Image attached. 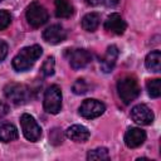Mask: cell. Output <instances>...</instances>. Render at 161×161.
I'll list each match as a JSON object with an SVG mask.
<instances>
[{
  "instance_id": "cell-26",
  "label": "cell",
  "mask_w": 161,
  "mask_h": 161,
  "mask_svg": "<svg viewBox=\"0 0 161 161\" xmlns=\"http://www.w3.org/2000/svg\"><path fill=\"white\" fill-rule=\"evenodd\" d=\"M9 111H10L9 106H8L5 102L0 101V117H4V116H6V114L9 113Z\"/></svg>"
},
{
  "instance_id": "cell-10",
  "label": "cell",
  "mask_w": 161,
  "mask_h": 161,
  "mask_svg": "<svg viewBox=\"0 0 161 161\" xmlns=\"http://www.w3.org/2000/svg\"><path fill=\"white\" fill-rule=\"evenodd\" d=\"M104 29L108 33H112L116 35H122L126 30V21L123 20V18L119 14L112 13L111 15L107 16V19L104 21Z\"/></svg>"
},
{
  "instance_id": "cell-20",
  "label": "cell",
  "mask_w": 161,
  "mask_h": 161,
  "mask_svg": "<svg viewBox=\"0 0 161 161\" xmlns=\"http://www.w3.org/2000/svg\"><path fill=\"white\" fill-rule=\"evenodd\" d=\"M108 158H109V153L106 147H98V148L88 151L87 153V160L99 161V160H108Z\"/></svg>"
},
{
  "instance_id": "cell-14",
  "label": "cell",
  "mask_w": 161,
  "mask_h": 161,
  "mask_svg": "<svg viewBox=\"0 0 161 161\" xmlns=\"http://www.w3.org/2000/svg\"><path fill=\"white\" fill-rule=\"evenodd\" d=\"M89 135L88 128L82 125H73L65 131V136L74 142H86L89 138Z\"/></svg>"
},
{
  "instance_id": "cell-24",
  "label": "cell",
  "mask_w": 161,
  "mask_h": 161,
  "mask_svg": "<svg viewBox=\"0 0 161 161\" xmlns=\"http://www.w3.org/2000/svg\"><path fill=\"white\" fill-rule=\"evenodd\" d=\"M49 140H50V142H52L53 145H59V143H62L63 136H62L60 130L54 128L53 131H50V133H49Z\"/></svg>"
},
{
  "instance_id": "cell-2",
  "label": "cell",
  "mask_w": 161,
  "mask_h": 161,
  "mask_svg": "<svg viewBox=\"0 0 161 161\" xmlns=\"http://www.w3.org/2000/svg\"><path fill=\"white\" fill-rule=\"evenodd\" d=\"M117 92L125 104L135 101L140 94V86L133 77H123L117 82Z\"/></svg>"
},
{
  "instance_id": "cell-3",
  "label": "cell",
  "mask_w": 161,
  "mask_h": 161,
  "mask_svg": "<svg viewBox=\"0 0 161 161\" xmlns=\"http://www.w3.org/2000/svg\"><path fill=\"white\" fill-rule=\"evenodd\" d=\"M5 97L14 104H23L30 98V89L21 83H9L4 88Z\"/></svg>"
},
{
  "instance_id": "cell-5",
  "label": "cell",
  "mask_w": 161,
  "mask_h": 161,
  "mask_svg": "<svg viewBox=\"0 0 161 161\" xmlns=\"http://www.w3.org/2000/svg\"><path fill=\"white\" fill-rule=\"evenodd\" d=\"M20 126L24 137L30 142H36L42 136V128L35 118L28 113H23L20 117Z\"/></svg>"
},
{
  "instance_id": "cell-15",
  "label": "cell",
  "mask_w": 161,
  "mask_h": 161,
  "mask_svg": "<svg viewBox=\"0 0 161 161\" xmlns=\"http://www.w3.org/2000/svg\"><path fill=\"white\" fill-rule=\"evenodd\" d=\"M55 15L60 19H68L74 14V6L69 0H55Z\"/></svg>"
},
{
  "instance_id": "cell-22",
  "label": "cell",
  "mask_w": 161,
  "mask_h": 161,
  "mask_svg": "<svg viewBox=\"0 0 161 161\" xmlns=\"http://www.w3.org/2000/svg\"><path fill=\"white\" fill-rule=\"evenodd\" d=\"M88 88H89V84L83 78L77 79L72 86V91L74 94H84L88 92Z\"/></svg>"
},
{
  "instance_id": "cell-1",
  "label": "cell",
  "mask_w": 161,
  "mask_h": 161,
  "mask_svg": "<svg viewBox=\"0 0 161 161\" xmlns=\"http://www.w3.org/2000/svg\"><path fill=\"white\" fill-rule=\"evenodd\" d=\"M43 49L40 45H30L23 48L13 59V68L16 72H26L29 70L34 63L40 58Z\"/></svg>"
},
{
  "instance_id": "cell-7",
  "label": "cell",
  "mask_w": 161,
  "mask_h": 161,
  "mask_svg": "<svg viewBox=\"0 0 161 161\" xmlns=\"http://www.w3.org/2000/svg\"><path fill=\"white\" fill-rule=\"evenodd\" d=\"M78 111L82 117H84L87 119H92V118H97L101 114H103V112L106 111V106L98 99L88 98L82 102Z\"/></svg>"
},
{
  "instance_id": "cell-17",
  "label": "cell",
  "mask_w": 161,
  "mask_h": 161,
  "mask_svg": "<svg viewBox=\"0 0 161 161\" xmlns=\"http://www.w3.org/2000/svg\"><path fill=\"white\" fill-rule=\"evenodd\" d=\"M145 65L150 72H160L161 70V53L158 50H153L147 54L145 59Z\"/></svg>"
},
{
  "instance_id": "cell-25",
  "label": "cell",
  "mask_w": 161,
  "mask_h": 161,
  "mask_svg": "<svg viewBox=\"0 0 161 161\" xmlns=\"http://www.w3.org/2000/svg\"><path fill=\"white\" fill-rule=\"evenodd\" d=\"M6 55H8V44L0 39V62H3Z\"/></svg>"
},
{
  "instance_id": "cell-19",
  "label": "cell",
  "mask_w": 161,
  "mask_h": 161,
  "mask_svg": "<svg viewBox=\"0 0 161 161\" xmlns=\"http://www.w3.org/2000/svg\"><path fill=\"white\" fill-rule=\"evenodd\" d=\"M146 88L148 92V96L151 98H158L161 94V79L155 78V79H150L146 83Z\"/></svg>"
},
{
  "instance_id": "cell-8",
  "label": "cell",
  "mask_w": 161,
  "mask_h": 161,
  "mask_svg": "<svg viewBox=\"0 0 161 161\" xmlns=\"http://www.w3.org/2000/svg\"><path fill=\"white\" fill-rule=\"evenodd\" d=\"M131 118L133 122L141 126L151 125L153 121V112L146 104H136L131 109Z\"/></svg>"
},
{
  "instance_id": "cell-28",
  "label": "cell",
  "mask_w": 161,
  "mask_h": 161,
  "mask_svg": "<svg viewBox=\"0 0 161 161\" xmlns=\"http://www.w3.org/2000/svg\"><path fill=\"white\" fill-rule=\"evenodd\" d=\"M118 3V0H104V5L107 6H114Z\"/></svg>"
},
{
  "instance_id": "cell-27",
  "label": "cell",
  "mask_w": 161,
  "mask_h": 161,
  "mask_svg": "<svg viewBox=\"0 0 161 161\" xmlns=\"http://www.w3.org/2000/svg\"><path fill=\"white\" fill-rule=\"evenodd\" d=\"M86 3L91 6H98V5H103L104 0H86Z\"/></svg>"
},
{
  "instance_id": "cell-6",
  "label": "cell",
  "mask_w": 161,
  "mask_h": 161,
  "mask_svg": "<svg viewBox=\"0 0 161 161\" xmlns=\"http://www.w3.org/2000/svg\"><path fill=\"white\" fill-rule=\"evenodd\" d=\"M25 16H26L28 23L33 28H40L42 25H44L48 21V18H49L47 9L43 5H40L39 3H36V1L31 3L28 6Z\"/></svg>"
},
{
  "instance_id": "cell-23",
  "label": "cell",
  "mask_w": 161,
  "mask_h": 161,
  "mask_svg": "<svg viewBox=\"0 0 161 161\" xmlns=\"http://www.w3.org/2000/svg\"><path fill=\"white\" fill-rule=\"evenodd\" d=\"M11 23V15L6 10H0V30L6 29Z\"/></svg>"
},
{
  "instance_id": "cell-9",
  "label": "cell",
  "mask_w": 161,
  "mask_h": 161,
  "mask_svg": "<svg viewBox=\"0 0 161 161\" xmlns=\"http://www.w3.org/2000/svg\"><path fill=\"white\" fill-rule=\"evenodd\" d=\"M69 64L73 69L84 68L92 60V55L87 49H72L69 50Z\"/></svg>"
},
{
  "instance_id": "cell-13",
  "label": "cell",
  "mask_w": 161,
  "mask_h": 161,
  "mask_svg": "<svg viewBox=\"0 0 161 161\" xmlns=\"http://www.w3.org/2000/svg\"><path fill=\"white\" fill-rule=\"evenodd\" d=\"M118 48L116 45H109L103 55V58L101 59V70L103 73H111L116 65L117 58H118Z\"/></svg>"
},
{
  "instance_id": "cell-4",
  "label": "cell",
  "mask_w": 161,
  "mask_h": 161,
  "mask_svg": "<svg viewBox=\"0 0 161 161\" xmlns=\"http://www.w3.org/2000/svg\"><path fill=\"white\" fill-rule=\"evenodd\" d=\"M43 107L50 114H57L62 108V91L57 84L50 86L43 98Z\"/></svg>"
},
{
  "instance_id": "cell-11",
  "label": "cell",
  "mask_w": 161,
  "mask_h": 161,
  "mask_svg": "<svg viewBox=\"0 0 161 161\" xmlns=\"http://www.w3.org/2000/svg\"><path fill=\"white\" fill-rule=\"evenodd\" d=\"M65 38H67V33L64 28L59 24L50 25L43 31V39L50 44H59L63 40H65Z\"/></svg>"
},
{
  "instance_id": "cell-16",
  "label": "cell",
  "mask_w": 161,
  "mask_h": 161,
  "mask_svg": "<svg viewBox=\"0 0 161 161\" xmlns=\"http://www.w3.org/2000/svg\"><path fill=\"white\" fill-rule=\"evenodd\" d=\"M19 136L16 127L13 123L0 121V141L1 142H10L16 140Z\"/></svg>"
},
{
  "instance_id": "cell-21",
  "label": "cell",
  "mask_w": 161,
  "mask_h": 161,
  "mask_svg": "<svg viewBox=\"0 0 161 161\" xmlns=\"http://www.w3.org/2000/svg\"><path fill=\"white\" fill-rule=\"evenodd\" d=\"M54 68H55V59H54V57H48L44 60L40 70H42L44 77H50V75L54 74Z\"/></svg>"
},
{
  "instance_id": "cell-29",
  "label": "cell",
  "mask_w": 161,
  "mask_h": 161,
  "mask_svg": "<svg viewBox=\"0 0 161 161\" xmlns=\"http://www.w3.org/2000/svg\"><path fill=\"white\" fill-rule=\"evenodd\" d=\"M0 1H3V0H0Z\"/></svg>"
},
{
  "instance_id": "cell-18",
  "label": "cell",
  "mask_w": 161,
  "mask_h": 161,
  "mask_svg": "<svg viewBox=\"0 0 161 161\" xmlns=\"http://www.w3.org/2000/svg\"><path fill=\"white\" fill-rule=\"evenodd\" d=\"M99 21H101L99 14H97V13H88L82 19V28L86 31H91L92 33V31H94L98 28Z\"/></svg>"
},
{
  "instance_id": "cell-12",
  "label": "cell",
  "mask_w": 161,
  "mask_h": 161,
  "mask_svg": "<svg viewBox=\"0 0 161 161\" xmlns=\"http://www.w3.org/2000/svg\"><path fill=\"white\" fill-rule=\"evenodd\" d=\"M146 140V132L138 127H131L125 133V143L130 148H136L141 146Z\"/></svg>"
}]
</instances>
